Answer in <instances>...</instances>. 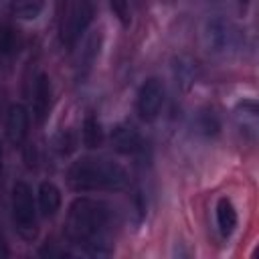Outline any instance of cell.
<instances>
[{
    "label": "cell",
    "instance_id": "obj_1",
    "mask_svg": "<svg viewBox=\"0 0 259 259\" xmlns=\"http://www.w3.org/2000/svg\"><path fill=\"white\" fill-rule=\"evenodd\" d=\"M111 210L103 200L77 196L67 210L65 235L71 243L85 245L89 255H109V249H101L103 231L109 225Z\"/></svg>",
    "mask_w": 259,
    "mask_h": 259
},
{
    "label": "cell",
    "instance_id": "obj_2",
    "mask_svg": "<svg viewBox=\"0 0 259 259\" xmlns=\"http://www.w3.org/2000/svg\"><path fill=\"white\" fill-rule=\"evenodd\" d=\"M67 182L75 192H119L130 184V174L115 160L81 156L69 166Z\"/></svg>",
    "mask_w": 259,
    "mask_h": 259
},
{
    "label": "cell",
    "instance_id": "obj_3",
    "mask_svg": "<svg viewBox=\"0 0 259 259\" xmlns=\"http://www.w3.org/2000/svg\"><path fill=\"white\" fill-rule=\"evenodd\" d=\"M10 208H12V223L16 227V233L24 241H32L38 233V208L32 188L26 182L18 180L12 186Z\"/></svg>",
    "mask_w": 259,
    "mask_h": 259
},
{
    "label": "cell",
    "instance_id": "obj_4",
    "mask_svg": "<svg viewBox=\"0 0 259 259\" xmlns=\"http://www.w3.org/2000/svg\"><path fill=\"white\" fill-rule=\"evenodd\" d=\"M200 38H202V47L212 57H227L235 53L241 42V34L237 26L229 18L219 14L206 18V22L202 24Z\"/></svg>",
    "mask_w": 259,
    "mask_h": 259
},
{
    "label": "cell",
    "instance_id": "obj_5",
    "mask_svg": "<svg viewBox=\"0 0 259 259\" xmlns=\"http://www.w3.org/2000/svg\"><path fill=\"white\" fill-rule=\"evenodd\" d=\"M95 16V0H71L61 20V42L73 49Z\"/></svg>",
    "mask_w": 259,
    "mask_h": 259
},
{
    "label": "cell",
    "instance_id": "obj_6",
    "mask_svg": "<svg viewBox=\"0 0 259 259\" xmlns=\"http://www.w3.org/2000/svg\"><path fill=\"white\" fill-rule=\"evenodd\" d=\"M166 101V87L158 77H150L146 79L136 95V111L140 115L142 121L152 123L154 119H158V115L162 113Z\"/></svg>",
    "mask_w": 259,
    "mask_h": 259
},
{
    "label": "cell",
    "instance_id": "obj_7",
    "mask_svg": "<svg viewBox=\"0 0 259 259\" xmlns=\"http://www.w3.org/2000/svg\"><path fill=\"white\" fill-rule=\"evenodd\" d=\"M6 138L8 142L18 148L26 142L28 130H30V113L22 103H10L6 109V121H4Z\"/></svg>",
    "mask_w": 259,
    "mask_h": 259
},
{
    "label": "cell",
    "instance_id": "obj_8",
    "mask_svg": "<svg viewBox=\"0 0 259 259\" xmlns=\"http://www.w3.org/2000/svg\"><path fill=\"white\" fill-rule=\"evenodd\" d=\"M51 105H53L51 77L47 73H38L34 79V89H32V115L38 123H42L49 117Z\"/></svg>",
    "mask_w": 259,
    "mask_h": 259
},
{
    "label": "cell",
    "instance_id": "obj_9",
    "mask_svg": "<svg viewBox=\"0 0 259 259\" xmlns=\"http://www.w3.org/2000/svg\"><path fill=\"white\" fill-rule=\"evenodd\" d=\"M61 204H63V196H61V188L51 182V180H45L38 184V190H36V208L42 217L51 219L55 217L59 210H61Z\"/></svg>",
    "mask_w": 259,
    "mask_h": 259
},
{
    "label": "cell",
    "instance_id": "obj_10",
    "mask_svg": "<svg viewBox=\"0 0 259 259\" xmlns=\"http://www.w3.org/2000/svg\"><path fill=\"white\" fill-rule=\"evenodd\" d=\"M111 144L119 154H136L142 150V134L132 123H119L111 132Z\"/></svg>",
    "mask_w": 259,
    "mask_h": 259
},
{
    "label": "cell",
    "instance_id": "obj_11",
    "mask_svg": "<svg viewBox=\"0 0 259 259\" xmlns=\"http://www.w3.org/2000/svg\"><path fill=\"white\" fill-rule=\"evenodd\" d=\"M99 49H101V32L97 30L85 40V47L81 51V59H79V67H77V79L81 83L91 75V71L99 59Z\"/></svg>",
    "mask_w": 259,
    "mask_h": 259
},
{
    "label": "cell",
    "instance_id": "obj_12",
    "mask_svg": "<svg viewBox=\"0 0 259 259\" xmlns=\"http://www.w3.org/2000/svg\"><path fill=\"white\" fill-rule=\"evenodd\" d=\"M198 63L192 59V57H186V55H180L174 59L172 63V73H174V79H176V85L182 89V91H188L196 79H198Z\"/></svg>",
    "mask_w": 259,
    "mask_h": 259
},
{
    "label": "cell",
    "instance_id": "obj_13",
    "mask_svg": "<svg viewBox=\"0 0 259 259\" xmlns=\"http://www.w3.org/2000/svg\"><path fill=\"white\" fill-rule=\"evenodd\" d=\"M235 119H237V125L241 127L243 134H247L251 140H255L257 136V127H259V111H257V103L247 99V101H241L237 107H235Z\"/></svg>",
    "mask_w": 259,
    "mask_h": 259
},
{
    "label": "cell",
    "instance_id": "obj_14",
    "mask_svg": "<svg viewBox=\"0 0 259 259\" xmlns=\"http://www.w3.org/2000/svg\"><path fill=\"white\" fill-rule=\"evenodd\" d=\"M214 217H217V229L223 237H231L233 231L239 225V217H237V208L231 202V198L221 196L214 208Z\"/></svg>",
    "mask_w": 259,
    "mask_h": 259
},
{
    "label": "cell",
    "instance_id": "obj_15",
    "mask_svg": "<svg viewBox=\"0 0 259 259\" xmlns=\"http://www.w3.org/2000/svg\"><path fill=\"white\" fill-rule=\"evenodd\" d=\"M103 125L101 121L97 119V115L93 113H87L85 119H83V125H81V142L85 148L89 150H95V148H101L103 146Z\"/></svg>",
    "mask_w": 259,
    "mask_h": 259
},
{
    "label": "cell",
    "instance_id": "obj_16",
    "mask_svg": "<svg viewBox=\"0 0 259 259\" xmlns=\"http://www.w3.org/2000/svg\"><path fill=\"white\" fill-rule=\"evenodd\" d=\"M22 47V34L14 24L0 26V57H12Z\"/></svg>",
    "mask_w": 259,
    "mask_h": 259
},
{
    "label": "cell",
    "instance_id": "obj_17",
    "mask_svg": "<svg viewBox=\"0 0 259 259\" xmlns=\"http://www.w3.org/2000/svg\"><path fill=\"white\" fill-rule=\"evenodd\" d=\"M8 10L12 16L34 20L42 10V2L40 0H8Z\"/></svg>",
    "mask_w": 259,
    "mask_h": 259
},
{
    "label": "cell",
    "instance_id": "obj_18",
    "mask_svg": "<svg viewBox=\"0 0 259 259\" xmlns=\"http://www.w3.org/2000/svg\"><path fill=\"white\" fill-rule=\"evenodd\" d=\"M196 127L204 136H217L219 130H221V123H219V117L212 111H200V115L196 119Z\"/></svg>",
    "mask_w": 259,
    "mask_h": 259
},
{
    "label": "cell",
    "instance_id": "obj_19",
    "mask_svg": "<svg viewBox=\"0 0 259 259\" xmlns=\"http://www.w3.org/2000/svg\"><path fill=\"white\" fill-rule=\"evenodd\" d=\"M109 8H111L113 16L117 18V22H119L121 26H130V22H132L130 0H109Z\"/></svg>",
    "mask_w": 259,
    "mask_h": 259
},
{
    "label": "cell",
    "instance_id": "obj_20",
    "mask_svg": "<svg viewBox=\"0 0 259 259\" xmlns=\"http://www.w3.org/2000/svg\"><path fill=\"white\" fill-rule=\"evenodd\" d=\"M75 144H77V140H75L73 132H69V130L61 132V134L57 136V140H55V146H57L59 154H63V156L71 154V152L75 150Z\"/></svg>",
    "mask_w": 259,
    "mask_h": 259
},
{
    "label": "cell",
    "instance_id": "obj_21",
    "mask_svg": "<svg viewBox=\"0 0 259 259\" xmlns=\"http://www.w3.org/2000/svg\"><path fill=\"white\" fill-rule=\"evenodd\" d=\"M4 257H10V247H8L6 235H4V231L0 227V259H4Z\"/></svg>",
    "mask_w": 259,
    "mask_h": 259
},
{
    "label": "cell",
    "instance_id": "obj_22",
    "mask_svg": "<svg viewBox=\"0 0 259 259\" xmlns=\"http://www.w3.org/2000/svg\"><path fill=\"white\" fill-rule=\"evenodd\" d=\"M2 166H4V150H2V140H0V176H2Z\"/></svg>",
    "mask_w": 259,
    "mask_h": 259
},
{
    "label": "cell",
    "instance_id": "obj_23",
    "mask_svg": "<svg viewBox=\"0 0 259 259\" xmlns=\"http://www.w3.org/2000/svg\"><path fill=\"white\" fill-rule=\"evenodd\" d=\"M241 2H243V4H247V2H249V0H241Z\"/></svg>",
    "mask_w": 259,
    "mask_h": 259
}]
</instances>
